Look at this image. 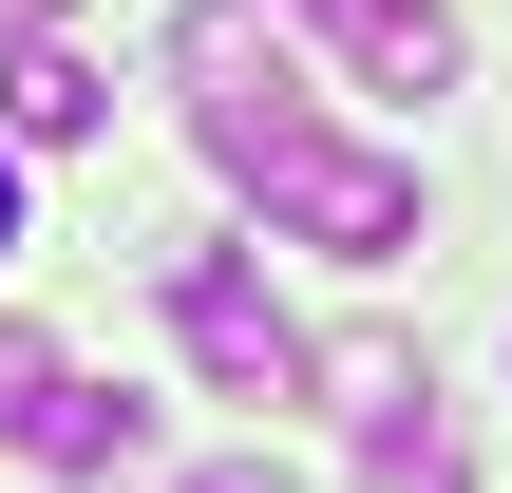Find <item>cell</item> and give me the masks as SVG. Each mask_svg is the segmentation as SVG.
<instances>
[{"label": "cell", "instance_id": "6da1fadb", "mask_svg": "<svg viewBox=\"0 0 512 493\" xmlns=\"http://www.w3.org/2000/svg\"><path fill=\"white\" fill-rule=\"evenodd\" d=\"M247 209H266L285 247H323V266H399V247H418V171H399V152H361V133H304Z\"/></svg>", "mask_w": 512, "mask_h": 493}, {"label": "cell", "instance_id": "7a4b0ae2", "mask_svg": "<svg viewBox=\"0 0 512 493\" xmlns=\"http://www.w3.org/2000/svg\"><path fill=\"white\" fill-rule=\"evenodd\" d=\"M171 342H190L228 399H304V380H323V342L266 304V266H247V247H171Z\"/></svg>", "mask_w": 512, "mask_h": 493}, {"label": "cell", "instance_id": "3957f363", "mask_svg": "<svg viewBox=\"0 0 512 493\" xmlns=\"http://www.w3.org/2000/svg\"><path fill=\"white\" fill-rule=\"evenodd\" d=\"M19 456H38L57 493H95V475H133V456H152V399H114V380H76V361H57V380L19 399Z\"/></svg>", "mask_w": 512, "mask_h": 493}, {"label": "cell", "instance_id": "277c9868", "mask_svg": "<svg viewBox=\"0 0 512 493\" xmlns=\"http://www.w3.org/2000/svg\"><path fill=\"white\" fill-rule=\"evenodd\" d=\"M95 114H114V95H95V57H76L57 19H38V38H0V152H76Z\"/></svg>", "mask_w": 512, "mask_h": 493}, {"label": "cell", "instance_id": "5b68a950", "mask_svg": "<svg viewBox=\"0 0 512 493\" xmlns=\"http://www.w3.org/2000/svg\"><path fill=\"white\" fill-rule=\"evenodd\" d=\"M323 399H342V437H399V418H437L418 342H323Z\"/></svg>", "mask_w": 512, "mask_h": 493}, {"label": "cell", "instance_id": "8992f818", "mask_svg": "<svg viewBox=\"0 0 512 493\" xmlns=\"http://www.w3.org/2000/svg\"><path fill=\"white\" fill-rule=\"evenodd\" d=\"M361 493H475V456L437 418H399V437H361Z\"/></svg>", "mask_w": 512, "mask_h": 493}, {"label": "cell", "instance_id": "52a82bcc", "mask_svg": "<svg viewBox=\"0 0 512 493\" xmlns=\"http://www.w3.org/2000/svg\"><path fill=\"white\" fill-rule=\"evenodd\" d=\"M38 380H57V342H19V323H0V437H19V399H38Z\"/></svg>", "mask_w": 512, "mask_h": 493}, {"label": "cell", "instance_id": "ba28073f", "mask_svg": "<svg viewBox=\"0 0 512 493\" xmlns=\"http://www.w3.org/2000/svg\"><path fill=\"white\" fill-rule=\"evenodd\" d=\"M190 493H285V475H266V456H209V475H190Z\"/></svg>", "mask_w": 512, "mask_h": 493}, {"label": "cell", "instance_id": "9c48e42d", "mask_svg": "<svg viewBox=\"0 0 512 493\" xmlns=\"http://www.w3.org/2000/svg\"><path fill=\"white\" fill-rule=\"evenodd\" d=\"M304 19H323V38H361V19H380V0H304Z\"/></svg>", "mask_w": 512, "mask_h": 493}, {"label": "cell", "instance_id": "30bf717a", "mask_svg": "<svg viewBox=\"0 0 512 493\" xmlns=\"http://www.w3.org/2000/svg\"><path fill=\"white\" fill-rule=\"evenodd\" d=\"M0 266H19V152H0Z\"/></svg>", "mask_w": 512, "mask_h": 493}, {"label": "cell", "instance_id": "8fae6325", "mask_svg": "<svg viewBox=\"0 0 512 493\" xmlns=\"http://www.w3.org/2000/svg\"><path fill=\"white\" fill-rule=\"evenodd\" d=\"M0 19H19V38H38V19H57V0H0Z\"/></svg>", "mask_w": 512, "mask_h": 493}]
</instances>
